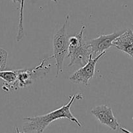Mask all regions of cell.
Instances as JSON below:
<instances>
[{"instance_id": "6da1fadb", "label": "cell", "mask_w": 133, "mask_h": 133, "mask_svg": "<svg viewBox=\"0 0 133 133\" xmlns=\"http://www.w3.org/2000/svg\"><path fill=\"white\" fill-rule=\"evenodd\" d=\"M83 96L81 94H74L70 96V101L68 103L46 114L37 116H29L23 118V120L26 121L25 124L23 127V131L27 132L29 131L35 132V133H43L44 130L52 122L57 119H67L71 122H74L79 127H81V124L77 118H75L71 112V107L76 99H82Z\"/></svg>"}, {"instance_id": "7a4b0ae2", "label": "cell", "mask_w": 133, "mask_h": 133, "mask_svg": "<svg viewBox=\"0 0 133 133\" xmlns=\"http://www.w3.org/2000/svg\"><path fill=\"white\" fill-rule=\"evenodd\" d=\"M85 30V25H82L80 32L75 36L69 38V48L67 58L70 61L68 66L79 65L83 66L88 62L90 56L92 55L90 45L83 40V33Z\"/></svg>"}, {"instance_id": "3957f363", "label": "cell", "mask_w": 133, "mask_h": 133, "mask_svg": "<svg viewBox=\"0 0 133 133\" xmlns=\"http://www.w3.org/2000/svg\"><path fill=\"white\" fill-rule=\"evenodd\" d=\"M70 16H66V20L63 25L55 34L53 36V55L49 57L48 59L55 58L56 75L57 77L63 70V64L65 58L67 57L68 53L69 38L66 32V25L68 22Z\"/></svg>"}, {"instance_id": "277c9868", "label": "cell", "mask_w": 133, "mask_h": 133, "mask_svg": "<svg viewBox=\"0 0 133 133\" xmlns=\"http://www.w3.org/2000/svg\"><path fill=\"white\" fill-rule=\"evenodd\" d=\"M105 54V51H104L95 58H93L92 55H91L88 62L70 75L69 78L70 80L75 84H81L85 87H88L90 85V81L95 74L96 64Z\"/></svg>"}, {"instance_id": "5b68a950", "label": "cell", "mask_w": 133, "mask_h": 133, "mask_svg": "<svg viewBox=\"0 0 133 133\" xmlns=\"http://www.w3.org/2000/svg\"><path fill=\"white\" fill-rule=\"evenodd\" d=\"M124 31H116L108 35H101L96 38L92 39L89 44L92 48V56L95 58L113 46V42Z\"/></svg>"}, {"instance_id": "8992f818", "label": "cell", "mask_w": 133, "mask_h": 133, "mask_svg": "<svg viewBox=\"0 0 133 133\" xmlns=\"http://www.w3.org/2000/svg\"><path fill=\"white\" fill-rule=\"evenodd\" d=\"M91 114L94 116L100 123L107 126L112 130L116 131L119 127L118 122L110 107L105 105L95 107L91 110Z\"/></svg>"}, {"instance_id": "52a82bcc", "label": "cell", "mask_w": 133, "mask_h": 133, "mask_svg": "<svg viewBox=\"0 0 133 133\" xmlns=\"http://www.w3.org/2000/svg\"><path fill=\"white\" fill-rule=\"evenodd\" d=\"M45 60L46 59H43L38 66H35L31 70H28V69L18 70L17 81L14 84L13 89L17 90L18 88H24L32 84V78L40 69L43 68Z\"/></svg>"}, {"instance_id": "ba28073f", "label": "cell", "mask_w": 133, "mask_h": 133, "mask_svg": "<svg viewBox=\"0 0 133 133\" xmlns=\"http://www.w3.org/2000/svg\"><path fill=\"white\" fill-rule=\"evenodd\" d=\"M113 46L133 58V32L129 29L113 42Z\"/></svg>"}, {"instance_id": "9c48e42d", "label": "cell", "mask_w": 133, "mask_h": 133, "mask_svg": "<svg viewBox=\"0 0 133 133\" xmlns=\"http://www.w3.org/2000/svg\"><path fill=\"white\" fill-rule=\"evenodd\" d=\"M18 70L10 71H0V79L5 82V88L8 89H13L14 84L17 81Z\"/></svg>"}, {"instance_id": "30bf717a", "label": "cell", "mask_w": 133, "mask_h": 133, "mask_svg": "<svg viewBox=\"0 0 133 133\" xmlns=\"http://www.w3.org/2000/svg\"><path fill=\"white\" fill-rule=\"evenodd\" d=\"M25 0H22L20 3V11H19V23H18L17 41L20 42L24 36V26H23V7Z\"/></svg>"}, {"instance_id": "8fae6325", "label": "cell", "mask_w": 133, "mask_h": 133, "mask_svg": "<svg viewBox=\"0 0 133 133\" xmlns=\"http://www.w3.org/2000/svg\"><path fill=\"white\" fill-rule=\"evenodd\" d=\"M8 53L5 49L0 48V71H4L6 67Z\"/></svg>"}, {"instance_id": "7c38bea8", "label": "cell", "mask_w": 133, "mask_h": 133, "mask_svg": "<svg viewBox=\"0 0 133 133\" xmlns=\"http://www.w3.org/2000/svg\"><path fill=\"white\" fill-rule=\"evenodd\" d=\"M119 129H120V131H122L123 133H133L132 132H131V131H129V130L126 129L124 128V127H119Z\"/></svg>"}, {"instance_id": "4fadbf2b", "label": "cell", "mask_w": 133, "mask_h": 133, "mask_svg": "<svg viewBox=\"0 0 133 133\" xmlns=\"http://www.w3.org/2000/svg\"><path fill=\"white\" fill-rule=\"evenodd\" d=\"M15 128H16V133H27V132H25V131H20V130H19V129H18L17 127H16Z\"/></svg>"}, {"instance_id": "5bb4252c", "label": "cell", "mask_w": 133, "mask_h": 133, "mask_svg": "<svg viewBox=\"0 0 133 133\" xmlns=\"http://www.w3.org/2000/svg\"><path fill=\"white\" fill-rule=\"evenodd\" d=\"M13 1V3H21V1L22 0H12Z\"/></svg>"}, {"instance_id": "9a60e30c", "label": "cell", "mask_w": 133, "mask_h": 133, "mask_svg": "<svg viewBox=\"0 0 133 133\" xmlns=\"http://www.w3.org/2000/svg\"><path fill=\"white\" fill-rule=\"evenodd\" d=\"M132 119H133V118H132Z\"/></svg>"}]
</instances>
